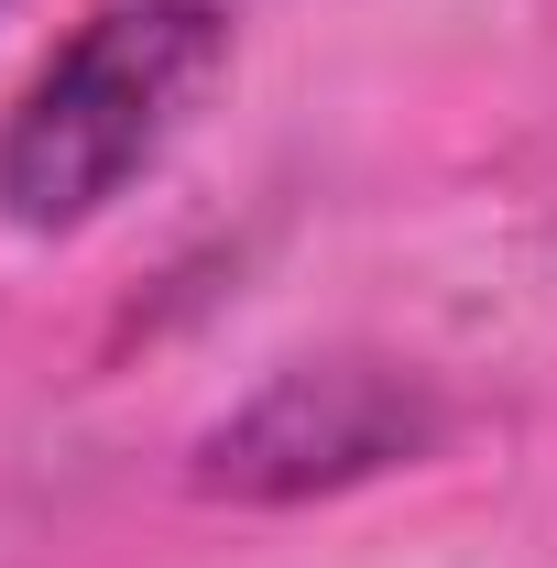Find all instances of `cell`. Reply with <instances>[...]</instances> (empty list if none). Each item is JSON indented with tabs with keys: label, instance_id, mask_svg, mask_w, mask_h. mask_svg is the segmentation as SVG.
I'll return each mask as SVG.
<instances>
[{
	"label": "cell",
	"instance_id": "6da1fadb",
	"mask_svg": "<svg viewBox=\"0 0 557 568\" xmlns=\"http://www.w3.org/2000/svg\"><path fill=\"white\" fill-rule=\"evenodd\" d=\"M230 67L219 0H110L88 11L44 67L22 77L0 121V219L33 241H67L164 164V142L198 121V99Z\"/></svg>",
	"mask_w": 557,
	"mask_h": 568
},
{
	"label": "cell",
	"instance_id": "7a4b0ae2",
	"mask_svg": "<svg viewBox=\"0 0 557 568\" xmlns=\"http://www.w3.org/2000/svg\"><path fill=\"white\" fill-rule=\"evenodd\" d=\"M448 437V394L383 351H328L284 361L263 394H241L230 416L186 448V481L209 503H306L383 481Z\"/></svg>",
	"mask_w": 557,
	"mask_h": 568
}]
</instances>
